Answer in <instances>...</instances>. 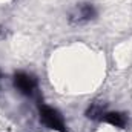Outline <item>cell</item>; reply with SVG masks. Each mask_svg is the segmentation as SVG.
I'll return each instance as SVG.
<instances>
[{
    "label": "cell",
    "mask_w": 132,
    "mask_h": 132,
    "mask_svg": "<svg viewBox=\"0 0 132 132\" xmlns=\"http://www.w3.org/2000/svg\"><path fill=\"white\" fill-rule=\"evenodd\" d=\"M14 83H15V88L22 92V94H32L35 91V86H37V81L35 78L31 77L29 74L26 72H17L15 77H14Z\"/></svg>",
    "instance_id": "2"
},
{
    "label": "cell",
    "mask_w": 132,
    "mask_h": 132,
    "mask_svg": "<svg viewBox=\"0 0 132 132\" xmlns=\"http://www.w3.org/2000/svg\"><path fill=\"white\" fill-rule=\"evenodd\" d=\"M40 117H42L43 123H45L48 128H51V129H54V131H60V132L65 131L63 118H62V115H60L55 109H52V108H49V106H42V108H40Z\"/></svg>",
    "instance_id": "1"
},
{
    "label": "cell",
    "mask_w": 132,
    "mask_h": 132,
    "mask_svg": "<svg viewBox=\"0 0 132 132\" xmlns=\"http://www.w3.org/2000/svg\"><path fill=\"white\" fill-rule=\"evenodd\" d=\"M104 112H103V109H101V106H92L89 111H88V117L89 118H97V117H101Z\"/></svg>",
    "instance_id": "5"
},
{
    "label": "cell",
    "mask_w": 132,
    "mask_h": 132,
    "mask_svg": "<svg viewBox=\"0 0 132 132\" xmlns=\"http://www.w3.org/2000/svg\"><path fill=\"white\" fill-rule=\"evenodd\" d=\"M95 17V9L92 5H81L72 15H71V22L72 23H85L89 22L91 19Z\"/></svg>",
    "instance_id": "3"
},
{
    "label": "cell",
    "mask_w": 132,
    "mask_h": 132,
    "mask_svg": "<svg viewBox=\"0 0 132 132\" xmlns=\"http://www.w3.org/2000/svg\"><path fill=\"white\" fill-rule=\"evenodd\" d=\"M101 120L112 125V126H115V128H125L126 121H128L126 117L123 114H120V112H104L101 115Z\"/></svg>",
    "instance_id": "4"
}]
</instances>
